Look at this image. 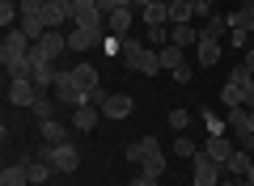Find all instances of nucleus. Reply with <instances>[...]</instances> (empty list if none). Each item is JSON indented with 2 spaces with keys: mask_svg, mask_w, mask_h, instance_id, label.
I'll return each mask as SVG.
<instances>
[{
  "mask_svg": "<svg viewBox=\"0 0 254 186\" xmlns=\"http://www.w3.org/2000/svg\"><path fill=\"white\" fill-rule=\"evenodd\" d=\"M30 115H34L38 123H47V119H55V98H47V93H43V98H38L34 106H30Z\"/></svg>",
  "mask_w": 254,
  "mask_h": 186,
  "instance_id": "nucleus-29",
  "label": "nucleus"
},
{
  "mask_svg": "<svg viewBox=\"0 0 254 186\" xmlns=\"http://www.w3.org/2000/svg\"><path fill=\"white\" fill-rule=\"evenodd\" d=\"M157 55H161V68L165 72H174V68H182V63H187V60H182V47H161V51H157Z\"/></svg>",
  "mask_w": 254,
  "mask_h": 186,
  "instance_id": "nucleus-26",
  "label": "nucleus"
},
{
  "mask_svg": "<svg viewBox=\"0 0 254 186\" xmlns=\"http://www.w3.org/2000/svg\"><path fill=\"white\" fill-rule=\"evenodd\" d=\"M242 106H246V110H254V80L246 85V98H242Z\"/></svg>",
  "mask_w": 254,
  "mask_h": 186,
  "instance_id": "nucleus-40",
  "label": "nucleus"
},
{
  "mask_svg": "<svg viewBox=\"0 0 254 186\" xmlns=\"http://www.w3.org/2000/svg\"><path fill=\"white\" fill-rule=\"evenodd\" d=\"M220 186H242V182H220Z\"/></svg>",
  "mask_w": 254,
  "mask_h": 186,
  "instance_id": "nucleus-46",
  "label": "nucleus"
},
{
  "mask_svg": "<svg viewBox=\"0 0 254 186\" xmlns=\"http://www.w3.org/2000/svg\"><path fill=\"white\" fill-rule=\"evenodd\" d=\"M203 123H208V135H229V123H220V119H212V110L203 115Z\"/></svg>",
  "mask_w": 254,
  "mask_h": 186,
  "instance_id": "nucleus-33",
  "label": "nucleus"
},
{
  "mask_svg": "<svg viewBox=\"0 0 254 186\" xmlns=\"http://www.w3.org/2000/svg\"><path fill=\"white\" fill-rule=\"evenodd\" d=\"M106 43V26H72L68 30V51H93Z\"/></svg>",
  "mask_w": 254,
  "mask_h": 186,
  "instance_id": "nucleus-2",
  "label": "nucleus"
},
{
  "mask_svg": "<svg viewBox=\"0 0 254 186\" xmlns=\"http://www.w3.org/2000/svg\"><path fill=\"white\" fill-rule=\"evenodd\" d=\"M212 4H216V0H190V9H195V17H203V21L212 17Z\"/></svg>",
  "mask_w": 254,
  "mask_h": 186,
  "instance_id": "nucleus-35",
  "label": "nucleus"
},
{
  "mask_svg": "<svg viewBox=\"0 0 254 186\" xmlns=\"http://www.w3.org/2000/svg\"><path fill=\"white\" fill-rule=\"evenodd\" d=\"M242 186H254V182H246V178H242Z\"/></svg>",
  "mask_w": 254,
  "mask_h": 186,
  "instance_id": "nucleus-47",
  "label": "nucleus"
},
{
  "mask_svg": "<svg viewBox=\"0 0 254 186\" xmlns=\"http://www.w3.org/2000/svg\"><path fill=\"white\" fill-rule=\"evenodd\" d=\"M195 9H190V0H170V26H190Z\"/></svg>",
  "mask_w": 254,
  "mask_h": 186,
  "instance_id": "nucleus-24",
  "label": "nucleus"
},
{
  "mask_svg": "<svg viewBox=\"0 0 254 186\" xmlns=\"http://www.w3.org/2000/svg\"><path fill=\"white\" fill-rule=\"evenodd\" d=\"M72 0H43V21H47V30H60V26H68L72 21Z\"/></svg>",
  "mask_w": 254,
  "mask_h": 186,
  "instance_id": "nucleus-6",
  "label": "nucleus"
},
{
  "mask_svg": "<svg viewBox=\"0 0 254 186\" xmlns=\"http://www.w3.org/2000/svg\"><path fill=\"white\" fill-rule=\"evenodd\" d=\"M106 34L110 38H131V9H115L106 17Z\"/></svg>",
  "mask_w": 254,
  "mask_h": 186,
  "instance_id": "nucleus-11",
  "label": "nucleus"
},
{
  "mask_svg": "<svg viewBox=\"0 0 254 186\" xmlns=\"http://www.w3.org/2000/svg\"><path fill=\"white\" fill-rule=\"evenodd\" d=\"M72 4H93V0H72Z\"/></svg>",
  "mask_w": 254,
  "mask_h": 186,
  "instance_id": "nucleus-45",
  "label": "nucleus"
},
{
  "mask_svg": "<svg viewBox=\"0 0 254 186\" xmlns=\"http://www.w3.org/2000/svg\"><path fill=\"white\" fill-rule=\"evenodd\" d=\"M242 98H246V85L225 80V89H220V102H225V106H242Z\"/></svg>",
  "mask_w": 254,
  "mask_h": 186,
  "instance_id": "nucleus-27",
  "label": "nucleus"
},
{
  "mask_svg": "<svg viewBox=\"0 0 254 186\" xmlns=\"http://www.w3.org/2000/svg\"><path fill=\"white\" fill-rule=\"evenodd\" d=\"M148 38H153L157 47H170V30L165 26H148Z\"/></svg>",
  "mask_w": 254,
  "mask_h": 186,
  "instance_id": "nucleus-34",
  "label": "nucleus"
},
{
  "mask_svg": "<svg viewBox=\"0 0 254 186\" xmlns=\"http://www.w3.org/2000/svg\"><path fill=\"white\" fill-rule=\"evenodd\" d=\"M64 51H68V34H60V30H47L34 43V55H43V60H60Z\"/></svg>",
  "mask_w": 254,
  "mask_h": 186,
  "instance_id": "nucleus-8",
  "label": "nucleus"
},
{
  "mask_svg": "<svg viewBox=\"0 0 254 186\" xmlns=\"http://www.w3.org/2000/svg\"><path fill=\"white\" fill-rule=\"evenodd\" d=\"M0 186H30V169H26V165H4Z\"/></svg>",
  "mask_w": 254,
  "mask_h": 186,
  "instance_id": "nucleus-25",
  "label": "nucleus"
},
{
  "mask_svg": "<svg viewBox=\"0 0 254 186\" xmlns=\"http://www.w3.org/2000/svg\"><path fill=\"white\" fill-rule=\"evenodd\" d=\"M72 26H106V13L98 4H76L72 9Z\"/></svg>",
  "mask_w": 254,
  "mask_h": 186,
  "instance_id": "nucleus-12",
  "label": "nucleus"
},
{
  "mask_svg": "<svg viewBox=\"0 0 254 186\" xmlns=\"http://www.w3.org/2000/svg\"><path fill=\"white\" fill-rule=\"evenodd\" d=\"M43 127V144L47 148H55V144H68V127L60 123V119H47V123H38Z\"/></svg>",
  "mask_w": 254,
  "mask_h": 186,
  "instance_id": "nucleus-19",
  "label": "nucleus"
},
{
  "mask_svg": "<svg viewBox=\"0 0 254 186\" xmlns=\"http://www.w3.org/2000/svg\"><path fill=\"white\" fill-rule=\"evenodd\" d=\"M26 169H30V186H47V182H51V174H55V169H51V161H26Z\"/></svg>",
  "mask_w": 254,
  "mask_h": 186,
  "instance_id": "nucleus-20",
  "label": "nucleus"
},
{
  "mask_svg": "<svg viewBox=\"0 0 254 186\" xmlns=\"http://www.w3.org/2000/svg\"><path fill=\"white\" fill-rule=\"evenodd\" d=\"M195 140H187V135H174V157H195Z\"/></svg>",
  "mask_w": 254,
  "mask_h": 186,
  "instance_id": "nucleus-31",
  "label": "nucleus"
},
{
  "mask_svg": "<svg viewBox=\"0 0 254 186\" xmlns=\"http://www.w3.org/2000/svg\"><path fill=\"white\" fill-rule=\"evenodd\" d=\"M131 110H136L131 93H106V102H102V119H127Z\"/></svg>",
  "mask_w": 254,
  "mask_h": 186,
  "instance_id": "nucleus-9",
  "label": "nucleus"
},
{
  "mask_svg": "<svg viewBox=\"0 0 254 186\" xmlns=\"http://www.w3.org/2000/svg\"><path fill=\"white\" fill-rule=\"evenodd\" d=\"M190 161H195V186H220V182H225V178H220V174H225V165H220V161H212L203 148L195 152Z\"/></svg>",
  "mask_w": 254,
  "mask_h": 186,
  "instance_id": "nucleus-3",
  "label": "nucleus"
},
{
  "mask_svg": "<svg viewBox=\"0 0 254 186\" xmlns=\"http://www.w3.org/2000/svg\"><path fill=\"white\" fill-rule=\"evenodd\" d=\"M229 80H237V85H250L254 76H250V68H246V63H237V68L229 72Z\"/></svg>",
  "mask_w": 254,
  "mask_h": 186,
  "instance_id": "nucleus-36",
  "label": "nucleus"
},
{
  "mask_svg": "<svg viewBox=\"0 0 254 186\" xmlns=\"http://www.w3.org/2000/svg\"><path fill=\"white\" fill-rule=\"evenodd\" d=\"M229 26H233V30H246V34H250V30H254V0H242V9L229 17Z\"/></svg>",
  "mask_w": 254,
  "mask_h": 186,
  "instance_id": "nucleus-21",
  "label": "nucleus"
},
{
  "mask_svg": "<svg viewBox=\"0 0 254 186\" xmlns=\"http://www.w3.org/2000/svg\"><path fill=\"white\" fill-rule=\"evenodd\" d=\"M242 63L250 68V76H254V47H246V60H242Z\"/></svg>",
  "mask_w": 254,
  "mask_h": 186,
  "instance_id": "nucleus-42",
  "label": "nucleus"
},
{
  "mask_svg": "<svg viewBox=\"0 0 254 186\" xmlns=\"http://www.w3.org/2000/svg\"><path fill=\"white\" fill-rule=\"evenodd\" d=\"M123 63L131 72H144V76H157V72H165L161 68V55L157 51H144V47H140V38H123Z\"/></svg>",
  "mask_w": 254,
  "mask_h": 186,
  "instance_id": "nucleus-1",
  "label": "nucleus"
},
{
  "mask_svg": "<svg viewBox=\"0 0 254 186\" xmlns=\"http://www.w3.org/2000/svg\"><path fill=\"white\" fill-rule=\"evenodd\" d=\"M157 148H161V144H157V135H144V140H136V144H127V161H136V165H144V161L153 157Z\"/></svg>",
  "mask_w": 254,
  "mask_h": 186,
  "instance_id": "nucleus-13",
  "label": "nucleus"
},
{
  "mask_svg": "<svg viewBox=\"0 0 254 186\" xmlns=\"http://www.w3.org/2000/svg\"><path fill=\"white\" fill-rule=\"evenodd\" d=\"M72 80H76L81 93H98V68H93V63H76V68H72Z\"/></svg>",
  "mask_w": 254,
  "mask_h": 186,
  "instance_id": "nucleus-14",
  "label": "nucleus"
},
{
  "mask_svg": "<svg viewBox=\"0 0 254 186\" xmlns=\"http://www.w3.org/2000/svg\"><path fill=\"white\" fill-rule=\"evenodd\" d=\"M98 119H102V106H76L72 110V127H76V131H93Z\"/></svg>",
  "mask_w": 254,
  "mask_h": 186,
  "instance_id": "nucleus-16",
  "label": "nucleus"
},
{
  "mask_svg": "<svg viewBox=\"0 0 254 186\" xmlns=\"http://www.w3.org/2000/svg\"><path fill=\"white\" fill-rule=\"evenodd\" d=\"M246 182H254V165H250V174H246Z\"/></svg>",
  "mask_w": 254,
  "mask_h": 186,
  "instance_id": "nucleus-44",
  "label": "nucleus"
},
{
  "mask_svg": "<svg viewBox=\"0 0 254 186\" xmlns=\"http://www.w3.org/2000/svg\"><path fill=\"white\" fill-rule=\"evenodd\" d=\"M131 186H161V178H153V174H140V178H131Z\"/></svg>",
  "mask_w": 254,
  "mask_h": 186,
  "instance_id": "nucleus-38",
  "label": "nucleus"
},
{
  "mask_svg": "<svg viewBox=\"0 0 254 186\" xmlns=\"http://www.w3.org/2000/svg\"><path fill=\"white\" fill-rule=\"evenodd\" d=\"M199 34H208V38H225V34H233V26H229V17L212 13V17L203 21V26H199Z\"/></svg>",
  "mask_w": 254,
  "mask_h": 186,
  "instance_id": "nucleus-22",
  "label": "nucleus"
},
{
  "mask_svg": "<svg viewBox=\"0 0 254 186\" xmlns=\"http://www.w3.org/2000/svg\"><path fill=\"white\" fill-rule=\"evenodd\" d=\"M225 123H229V131L242 135V131H246V123H250V110H246V106H229V119H225Z\"/></svg>",
  "mask_w": 254,
  "mask_h": 186,
  "instance_id": "nucleus-28",
  "label": "nucleus"
},
{
  "mask_svg": "<svg viewBox=\"0 0 254 186\" xmlns=\"http://www.w3.org/2000/svg\"><path fill=\"white\" fill-rule=\"evenodd\" d=\"M170 127L182 135V127H190V110H170Z\"/></svg>",
  "mask_w": 254,
  "mask_h": 186,
  "instance_id": "nucleus-32",
  "label": "nucleus"
},
{
  "mask_svg": "<svg viewBox=\"0 0 254 186\" xmlns=\"http://www.w3.org/2000/svg\"><path fill=\"white\" fill-rule=\"evenodd\" d=\"M199 38H203L199 26H174V30H170V43L182 47V51H187V47H199Z\"/></svg>",
  "mask_w": 254,
  "mask_h": 186,
  "instance_id": "nucleus-18",
  "label": "nucleus"
},
{
  "mask_svg": "<svg viewBox=\"0 0 254 186\" xmlns=\"http://www.w3.org/2000/svg\"><path fill=\"white\" fill-rule=\"evenodd\" d=\"M195 51H199V68H216V63H220V38H208V34H203Z\"/></svg>",
  "mask_w": 254,
  "mask_h": 186,
  "instance_id": "nucleus-15",
  "label": "nucleus"
},
{
  "mask_svg": "<svg viewBox=\"0 0 254 186\" xmlns=\"http://www.w3.org/2000/svg\"><path fill=\"white\" fill-rule=\"evenodd\" d=\"M43 157L51 161L55 174H72V169L81 165V152H76L72 144H55V148H43Z\"/></svg>",
  "mask_w": 254,
  "mask_h": 186,
  "instance_id": "nucleus-5",
  "label": "nucleus"
},
{
  "mask_svg": "<svg viewBox=\"0 0 254 186\" xmlns=\"http://www.w3.org/2000/svg\"><path fill=\"white\" fill-rule=\"evenodd\" d=\"M144 26H170V0H148L144 4Z\"/></svg>",
  "mask_w": 254,
  "mask_h": 186,
  "instance_id": "nucleus-17",
  "label": "nucleus"
},
{
  "mask_svg": "<svg viewBox=\"0 0 254 186\" xmlns=\"http://www.w3.org/2000/svg\"><path fill=\"white\" fill-rule=\"evenodd\" d=\"M144 174H153V178H161V174H165V152H161V148H157L153 157L144 161Z\"/></svg>",
  "mask_w": 254,
  "mask_h": 186,
  "instance_id": "nucleus-30",
  "label": "nucleus"
},
{
  "mask_svg": "<svg viewBox=\"0 0 254 186\" xmlns=\"http://www.w3.org/2000/svg\"><path fill=\"white\" fill-rule=\"evenodd\" d=\"M246 131H250V135H254V110H250V123H246Z\"/></svg>",
  "mask_w": 254,
  "mask_h": 186,
  "instance_id": "nucleus-43",
  "label": "nucleus"
},
{
  "mask_svg": "<svg viewBox=\"0 0 254 186\" xmlns=\"http://www.w3.org/2000/svg\"><path fill=\"white\" fill-rule=\"evenodd\" d=\"M30 55H34V43H30V38L13 26L9 34H4V43H0V60L9 63V60H30Z\"/></svg>",
  "mask_w": 254,
  "mask_h": 186,
  "instance_id": "nucleus-4",
  "label": "nucleus"
},
{
  "mask_svg": "<svg viewBox=\"0 0 254 186\" xmlns=\"http://www.w3.org/2000/svg\"><path fill=\"white\" fill-rule=\"evenodd\" d=\"M190 76H195V72H190V63H182V68H174V80H178V85H187Z\"/></svg>",
  "mask_w": 254,
  "mask_h": 186,
  "instance_id": "nucleus-37",
  "label": "nucleus"
},
{
  "mask_svg": "<svg viewBox=\"0 0 254 186\" xmlns=\"http://www.w3.org/2000/svg\"><path fill=\"white\" fill-rule=\"evenodd\" d=\"M93 4H98V9L106 13V17H110V13H115V0H93Z\"/></svg>",
  "mask_w": 254,
  "mask_h": 186,
  "instance_id": "nucleus-41",
  "label": "nucleus"
},
{
  "mask_svg": "<svg viewBox=\"0 0 254 186\" xmlns=\"http://www.w3.org/2000/svg\"><path fill=\"white\" fill-rule=\"evenodd\" d=\"M136 4H140V9H144L148 0H115V9H136Z\"/></svg>",
  "mask_w": 254,
  "mask_h": 186,
  "instance_id": "nucleus-39",
  "label": "nucleus"
},
{
  "mask_svg": "<svg viewBox=\"0 0 254 186\" xmlns=\"http://www.w3.org/2000/svg\"><path fill=\"white\" fill-rule=\"evenodd\" d=\"M250 165H254V157H250V152H246V148H237L233 157L225 161V169H229V174H233V178H246V174H250Z\"/></svg>",
  "mask_w": 254,
  "mask_h": 186,
  "instance_id": "nucleus-23",
  "label": "nucleus"
},
{
  "mask_svg": "<svg viewBox=\"0 0 254 186\" xmlns=\"http://www.w3.org/2000/svg\"><path fill=\"white\" fill-rule=\"evenodd\" d=\"M203 152H208L212 161H220V165H225V161H229V157L237 152V144L229 140V135H208V144H203Z\"/></svg>",
  "mask_w": 254,
  "mask_h": 186,
  "instance_id": "nucleus-10",
  "label": "nucleus"
},
{
  "mask_svg": "<svg viewBox=\"0 0 254 186\" xmlns=\"http://www.w3.org/2000/svg\"><path fill=\"white\" fill-rule=\"evenodd\" d=\"M47 186H60V182H47Z\"/></svg>",
  "mask_w": 254,
  "mask_h": 186,
  "instance_id": "nucleus-48",
  "label": "nucleus"
},
{
  "mask_svg": "<svg viewBox=\"0 0 254 186\" xmlns=\"http://www.w3.org/2000/svg\"><path fill=\"white\" fill-rule=\"evenodd\" d=\"M38 98H43V89H38L34 80H9V106H21V110H30Z\"/></svg>",
  "mask_w": 254,
  "mask_h": 186,
  "instance_id": "nucleus-7",
  "label": "nucleus"
}]
</instances>
